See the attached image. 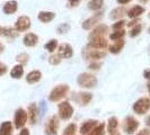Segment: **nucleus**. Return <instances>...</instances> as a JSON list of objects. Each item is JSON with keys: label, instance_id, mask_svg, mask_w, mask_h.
<instances>
[{"label": "nucleus", "instance_id": "f257e3e1", "mask_svg": "<svg viewBox=\"0 0 150 135\" xmlns=\"http://www.w3.org/2000/svg\"><path fill=\"white\" fill-rule=\"evenodd\" d=\"M77 82L83 88H94L97 84V79L96 77L91 73H80L77 78Z\"/></svg>", "mask_w": 150, "mask_h": 135}, {"label": "nucleus", "instance_id": "f03ea898", "mask_svg": "<svg viewBox=\"0 0 150 135\" xmlns=\"http://www.w3.org/2000/svg\"><path fill=\"white\" fill-rule=\"evenodd\" d=\"M69 90H70V88L67 84H59V86H57L55 88H53L51 90L49 99L51 101H59L60 99H62V98H64L67 96Z\"/></svg>", "mask_w": 150, "mask_h": 135}, {"label": "nucleus", "instance_id": "7ed1b4c3", "mask_svg": "<svg viewBox=\"0 0 150 135\" xmlns=\"http://www.w3.org/2000/svg\"><path fill=\"white\" fill-rule=\"evenodd\" d=\"M150 109V99L149 98H140L133 104V112L138 115H144Z\"/></svg>", "mask_w": 150, "mask_h": 135}, {"label": "nucleus", "instance_id": "20e7f679", "mask_svg": "<svg viewBox=\"0 0 150 135\" xmlns=\"http://www.w3.org/2000/svg\"><path fill=\"white\" fill-rule=\"evenodd\" d=\"M58 110H59V116L61 120H70L74 115V108L68 101H62L58 106Z\"/></svg>", "mask_w": 150, "mask_h": 135}, {"label": "nucleus", "instance_id": "39448f33", "mask_svg": "<svg viewBox=\"0 0 150 135\" xmlns=\"http://www.w3.org/2000/svg\"><path fill=\"white\" fill-rule=\"evenodd\" d=\"M139 127V122L132 116L125 117V120L122 124V128L127 134H133Z\"/></svg>", "mask_w": 150, "mask_h": 135}, {"label": "nucleus", "instance_id": "423d86ee", "mask_svg": "<svg viewBox=\"0 0 150 135\" xmlns=\"http://www.w3.org/2000/svg\"><path fill=\"white\" fill-rule=\"evenodd\" d=\"M60 126V120L57 116L50 117L46 125H45V133L46 135H58V129Z\"/></svg>", "mask_w": 150, "mask_h": 135}, {"label": "nucleus", "instance_id": "0eeeda50", "mask_svg": "<svg viewBox=\"0 0 150 135\" xmlns=\"http://www.w3.org/2000/svg\"><path fill=\"white\" fill-rule=\"evenodd\" d=\"M28 118V115L25 109L23 108H18L15 112V116H14V123H15V127L16 128H23L25 126L26 122Z\"/></svg>", "mask_w": 150, "mask_h": 135}, {"label": "nucleus", "instance_id": "6e6552de", "mask_svg": "<svg viewBox=\"0 0 150 135\" xmlns=\"http://www.w3.org/2000/svg\"><path fill=\"white\" fill-rule=\"evenodd\" d=\"M93 99V95L90 92H85V91H81V92H78L74 96V100L78 104L79 106H86L88 105Z\"/></svg>", "mask_w": 150, "mask_h": 135}, {"label": "nucleus", "instance_id": "1a4fd4ad", "mask_svg": "<svg viewBox=\"0 0 150 135\" xmlns=\"http://www.w3.org/2000/svg\"><path fill=\"white\" fill-rule=\"evenodd\" d=\"M30 27V19L27 16H21L15 22V30L19 32H25Z\"/></svg>", "mask_w": 150, "mask_h": 135}, {"label": "nucleus", "instance_id": "9d476101", "mask_svg": "<svg viewBox=\"0 0 150 135\" xmlns=\"http://www.w3.org/2000/svg\"><path fill=\"white\" fill-rule=\"evenodd\" d=\"M106 46H107V41H106L105 36L93 38V39H90L89 43H88V49H93V50L105 49Z\"/></svg>", "mask_w": 150, "mask_h": 135}, {"label": "nucleus", "instance_id": "9b49d317", "mask_svg": "<svg viewBox=\"0 0 150 135\" xmlns=\"http://www.w3.org/2000/svg\"><path fill=\"white\" fill-rule=\"evenodd\" d=\"M102 16H103V13L100 11V13H98L96 15L94 16V17H91V18H88V19H86L85 22H83V28L86 30H90V28H93L94 26H96L97 25V22L100 20V18H102Z\"/></svg>", "mask_w": 150, "mask_h": 135}, {"label": "nucleus", "instance_id": "f8f14e48", "mask_svg": "<svg viewBox=\"0 0 150 135\" xmlns=\"http://www.w3.org/2000/svg\"><path fill=\"white\" fill-rule=\"evenodd\" d=\"M107 30H108V27H107L106 25H98L97 27L94 28V30L89 34V41L93 39V38L105 36L106 33H107Z\"/></svg>", "mask_w": 150, "mask_h": 135}, {"label": "nucleus", "instance_id": "ddd939ff", "mask_svg": "<svg viewBox=\"0 0 150 135\" xmlns=\"http://www.w3.org/2000/svg\"><path fill=\"white\" fill-rule=\"evenodd\" d=\"M59 55L61 58H64V59L72 58V55H74L72 46L69 44H61L59 46Z\"/></svg>", "mask_w": 150, "mask_h": 135}, {"label": "nucleus", "instance_id": "4468645a", "mask_svg": "<svg viewBox=\"0 0 150 135\" xmlns=\"http://www.w3.org/2000/svg\"><path fill=\"white\" fill-rule=\"evenodd\" d=\"M97 124H98V122H97V120H86L83 125L80 126V134H81V135L88 134L90 131L95 127Z\"/></svg>", "mask_w": 150, "mask_h": 135}, {"label": "nucleus", "instance_id": "2eb2a0df", "mask_svg": "<svg viewBox=\"0 0 150 135\" xmlns=\"http://www.w3.org/2000/svg\"><path fill=\"white\" fill-rule=\"evenodd\" d=\"M23 42H24V44L26 45V46L33 47V46H35V45L38 43V35L34 34V33H28V34H26V35L24 36Z\"/></svg>", "mask_w": 150, "mask_h": 135}, {"label": "nucleus", "instance_id": "dca6fc26", "mask_svg": "<svg viewBox=\"0 0 150 135\" xmlns=\"http://www.w3.org/2000/svg\"><path fill=\"white\" fill-rule=\"evenodd\" d=\"M17 8H18V4H17V1L16 0H10V1H7L6 4H5V6H4V13L6 14V15H11V14H14L17 11Z\"/></svg>", "mask_w": 150, "mask_h": 135}, {"label": "nucleus", "instance_id": "f3484780", "mask_svg": "<svg viewBox=\"0 0 150 135\" xmlns=\"http://www.w3.org/2000/svg\"><path fill=\"white\" fill-rule=\"evenodd\" d=\"M27 115H28L30 124L34 125L36 123V120H38V106H36V104H30L28 106V112H27Z\"/></svg>", "mask_w": 150, "mask_h": 135}, {"label": "nucleus", "instance_id": "a211bd4d", "mask_svg": "<svg viewBox=\"0 0 150 135\" xmlns=\"http://www.w3.org/2000/svg\"><path fill=\"white\" fill-rule=\"evenodd\" d=\"M106 53L104 51H99V50H89L88 52H87V55H86V58H88V59H91V60H100V59H103V58H105Z\"/></svg>", "mask_w": 150, "mask_h": 135}, {"label": "nucleus", "instance_id": "6ab92c4d", "mask_svg": "<svg viewBox=\"0 0 150 135\" xmlns=\"http://www.w3.org/2000/svg\"><path fill=\"white\" fill-rule=\"evenodd\" d=\"M124 44H125V42H124L123 39L115 41L112 45H110V46H108V50H110V52L113 53V54H119V53L123 50Z\"/></svg>", "mask_w": 150, "mask_h": 135}, {"label": "nucleus", "instance_id": "aec40b11", "mask_svg": "<svg viewBox=\"0 0 150 135\" xmlns=\"http://www.w3.org/2000/svg\"><path fill=\"white\" fill-rule=\"evenodd\" d=\"M42 78V73L38 71V70H34V71H30V73L26 77V81L28 83H36L41 80Z\"/></svg>", "mask_w": 150, "mask_h": 135}, {"label": "nucleus", "instance_id": "412c9836", "mask_svg": "<svg viewBox=\"0 0 150 135\" xmlns=\"http://www.w3.org/2000/svg\"><path fill=\"white\" fill-rule=\"evenodd\" d=\"M144 7L142 6H134V7H132L130 10L128 11V16L130 18H132V19H134V18H138L139 16H141L144 13Z\"/></svg>", "mask_w": 150, "mask_h": 135}, {"label": "nucleus", "instance_id": "4be33fe9", "mask_svg": "<svg viewBox=\"0 0 150 135\" xmlns=\"http://www.w3.org/2000/svg\"><path fill=\"white\" fill-rule=\"evenodd\" d=\"M13 124L11 122H4L0 125V135H13Z\"/></svg>", "mask_w": 150, "mask_h": 135}, {"label": "nucleus", "instance_id": "5701e85b", "mask_svg": "<svg viewBox=\"0 0 150 135\" xmlns=\"http://www.w3.org/2000/svg\"><path fill=\"white\" fill-rule=\"evenodd\" d=\"M127 13H128V11H127V8L125 7L115 8V9H113L112 11H111L110 17H111L112 19H119V18H122Z\"/></svg>", "mask_w": 150, "mask_h": 135}, {"label": "nucleus", "instance_id": "b1692460", "mask_svg": "<svg viewBox=\"0 0 150 135\" xmlns=\"http://www.w3.org/2000/svg\"><path fill=\"white\" fill-rule=\"evenodd\" d=\"M54 17H55V14L52 11H41L38 14V19L42 22H51L52 19H54Z\"/></svg>", "mask_w": 150, "mask_h": 135}, {"label": "nucleus", "instance_id": "393cba45", "mask_svg": "<svg viewBox=\"0 0 150 135\" xmlns=\"http://www.w3.org/2000/svg\"><path fill=\"white\" fill-rule=\"evenodd\" d=\"M23 75H24V68H23L22 64L15 65V67L11 69V71H10V75L14 79H19V78L23 77Z\"/></svg>", "mask_w": 150, "mask_h": 135}, {"label": "nucleus", "instance_id": "a878e982", "mask_svg": "<svg viewBox=\"0 0 150 135\" xmlns=\"http://www.w3.org/2000/svg\"><path fill=\"white\" fill-rule=\"evenodd\" d=\"M119 126V122L116 117H111L107 122V131L110 134H113L114 132H116V128Z\"/></svg>", "mask_w": 150, "mask_h": 135}, {"label": "nucleus", "instance_id": "bb28decb", "mask_svg": "<svg viewBox=\"0 0 150 135\" xmlns=\"http://www.w3.org/2000/svg\"><path fill=\"white\" fill-rule=\"evenodd\" d=\"M104 132H105V124L100 123L93 128L88 133V135H104Z\"/></svg>", "mask_w": 150, "mask_h": 135}, {"label": "nucleus", "instance_id": "cd10ccee", "mask_svg": "<svg viewBox=\"0 0 150 135\" xmlns=\"http://www.w3.org/2000/svg\"><path fill=\"white\" fill-rule=\"evenodd\" d=\"M104 0H90L88 2V8L90 10H98L103 7Z\"/></svg>", "mask_w": 150, "mask_h": 135}, {"label": "nucleus", "instance_id": "c85d7f7f", "mask_svg": "<svg viewBox=\"0 0 150 135\" xmlns=\"http://www.w3.org/2000/svg\"><path fill=\"white\" fill-rule=\"evenodd\" d=\"M125 35V30H115L114 33H112L110 35V39L111 41H119V39H123Z\"/></svg>", "mask_w": 150, "mask_h": 135}, {"label": "nucleus", "instance_id": "c756f323", "mask_svg": "<svg viewBox=\"0 0 150 135\" xmlns=\"http://www.w3.org/2000/svg\"><path fill=\"white\" fill-rule=\"evenodd\" d=\"M2 34L7 37L10 38H15L18 36V32L15 30V28H10V27H7V28H2Z\"/></svg>", "mask_w": 150, "mask_h": 135}, {"label": "nucleus", "instance_id": "7c9ffc66", "mask_svg": "<svg viewBox=\"0 0 150 135\" xmlns=\"http://www.w3.org/2000/svg\"><path fill=\"white\" fill-rule=\"evenodd\" d=\"M57 47H58V41H57V39H51L50 42H47V43L45 44V49H46L49 52L55 51Z\"/></svg>", "mask_w": 150, "mask_h": 135}, {"label": "nucleus", "instance_id": "2f4dec72", "mask_svg": "<svg viewBox=\"0 0 150 135\" xmlns=\"http://www.w3.org/2000/svg\"><path fill=\"white\" fill-rule=\"evenodd\" d=\"M141 30H142V26H141L140 24H137V25H134V26L132 27V30L130 32V36H131V37L138 36V35L141 33Z\"/></svg>", "mask_w": 150, "mask_h": 135}, {"label": "nucleus", "instance_id": "473e14b6", "mask_svg": "<svg viewBox=\"0 0 150 135\" xmlns=\"http://www.w3.org/2000/svg\"><path fill=\"white\" fill-rule=\"evenodd\" d=\"M28 59H30V56H28L27 53H21V54H18L17 58H16V60L18 61L22 65L23 64H26V63L28 62Z\"/></svg>", "mask_w": 150, "mask_h": 135}, {"label": "nucleus", "instance_id": "72a5a7b5", "mask_svg": "<svg viewBox=\"0 0 150 135\" xmlns=\"http://www.w3.org/2000/svg\"><path fill=\"white\" fill-rule=\"evenodd\" d=\"M76 131H77V126L75 124H69L64 129L63 135H76Z\"/></svg>", "mask_w": 150, "mask_h": 135}, {"label": "nucleus", "instance_id": "f704fd0d", "mask_svg": "<svg viewBox=\"0 0 150 135\" xmlns=\"http://www.w3.org/2000/svg\"><path fill=\"white\" fill-rule=\"evenodd\" d=\"M49 62H50V64H52V65H57V64H59L61 62V56L59 54H53V55H51V56L49 58Z\"/></svg>", "mask_w": 150, "mask_h": 135}, {"label": "nucleus", "instance_id": "c9c22d12", "mask_svg": "<svg viewBox=\"0 0 150 135\" xmlns=\"http://www.w3.org/2000/svg\"><path fill=\"white\" fill-rule=\"evenodd\" d=\"M125 20H119V22H114L113 24V30H123V27H124V25H125Z\"/></svg>", "mask_w": 150, "mask_h": 135}, {"label": "nucleus", "instance_id": "e433bc0d", "mask_svg": "<svg viewBox=\"0 0 150 135\" xmlns=\"http://www.w3.org/2000/svg\"><path fill=\"white\" fill-rule=\"evenodd\" d=\"M70 28V26L68 25V24H62V25H60L59 27H58V33H66L68 30Z\"/></svg>", "mask_w": 150, "mask_h": 135}, {"label": "nucleus", "instance_id": "4c0bfd02", "mask_svg": "<svg viewBox=\"0 0 150 135\" xmlns=\"http://www.w3.org/2000/svg\"><path fill=\"white\" fill-rule=\"evenodd\" d=\"M100 67H102V62H93L89 64V69L91 70H99Z\"/></svg>", "mask_w": 150, "mask_h": 135}, {"label": "nucleus", "instance_id": "58836bf2", "mask_svg": "<svg viewBox=\"0 0 150 135\" xmlns=\"http://www.w3.org/2000/svg\"><path fill=\"white\" fill-rule=\"evenodd\" d=\"M6 72H7V65H6L5 63L0 62V77H1V75H4Z\"/></svg>", "mask_w": 150, "mask_h": 135}, {"label": "nucleus", "instance_id": "ea45409f", "mask_svg": "<svg viewBox=\"0 0 150 135\" xmlns=\"http://www.w3.org/2000/svg\"><path fill=\"white\" fill-rule=\"evenodd\" d=\"M137 135H150V129H147V128L141 129V131H140Z\"/></svg>", "mask_w": 150, "mask_h": 135}, {"label": "nucleus", "instance_id": "a19ab883", "mask_svg": "<svg viewBox=\"0 0 150 135\" xmlns=\"http://www.w3.org/2000/svg\"><path fill=\"white\" fill-rule=\"evenodd\" d=\"M139 20H138V19H137V18H134V19H133V20H132V22H129L128 24V26L129 27H132V26H134V25H137V24H139Z\"/></svg>", "mask_w": 150, "mask_h": 135}, {"label": "nucleus", "instance_id": "79ce46f5", "mask_svg": "<svg viewBox=\"0 0 150 135\" xmlns=\"http://www.w3.org/2000/svg\"><path fill=\"white\" fill-rule=\"evenodd\" d=\"M79 2H80V0H70V6H72V7L78 6Z\"/></svg>", "mask_w": 150, "mask_h": 135}, {"label": "nucleus", "instance_id": "37998d69", "mask_svg": "<svg viewBox=\"0 0 150 135\" xmlns=\"http://www.w3.org/2000/svg\"><path fill=\"white\" fill-rule=\"evenodd\" d=\"M19 135H30V131L27 128H23L22 131H21V133H19Z\"/></svg>", "mask_w": 150, "mask_h": 135}, {"label": "nucleus", "instance_id": "c03bdc74", "mask_svg": "<svg viewBox=\"0 0 150 135\" xmlns=\"http://www.w3.org/2000/svg\"><path fill=\"white\" fill-rule=\"evenodd\" d=\"M143 77H144L146 79L150 80V70H146V71L143 72Z\"/></svg>", "mask_w": 150, "mask_h": 135}, {"label": "nucleus", "instance_id": "a18cd8bd", "mask_svg": "<svg viewBox=\"0 0 150 135\" xmlns=\"http://www.w3.org/2000/svg\"><path fill=\"white\" fill-rule=\"evenodd\" d=\"M131 0H117V2L119 4H121V5H127V4H129Z\"/></svg>", "mask_w": 150, "mask_h": 135}, {"label": "nucleus", "instance_id": "49530a36", "mask_svg": "<svg viewBox=\"0 0 150 135\" xmlns=\"http://www.w3.org/2000/svg\"><path fill=\"white\" fill-rule=\"evenodd\" d=\"M146 124H147V126L150 127V116H148V117L146 118Z\"/></svg>", "mask_w": 150, "mask_h": 135}, {"label": "nucleus", "instance_id": "de8ad7c7", "mask_svg": "<svg viewBox=\"0 0 150 135\" xmlns=\"http://www.w3.org/2000/svg\"><path fill=\"white\" fill-rule=\"evenodd\" d=\"M4 50H5V47H4V45L0 43V54L4 52Z\"/></svg>", "mask_w": 150, "mask_h": 135}, {"label": "nucleus", "instance_id": "09e8293b", "mask_svg": "<svg viewBox=\"0 0 150 135\" xmlns=\"http://www.w3.org/2000/svg\"><path fill=\"white\" fill-rule=\"evenodd\" d=\"M147 88H148V91H149V94H150V82L147 84Z\"/></svg>", "mask_w": 150, "mask_h": 135}, {"label": "nucleus", "instance_id": "8fccbe9b", "mask_svg": "<svg viewBox=\"0 0 150 135\" xmlns=\"http://www.w3.org/2000/svg\"><path fill=\"white\" fill-rule=\"evenodd\" d=\"M140 1H141V2H143V4H146V2H148L149 0H140Z\"/></svg>", "mask_w": 150, "mask_h": 135}, {"label": "nucleus", "instance_id": "3c124183", "mask_svg": "<svg viewBox=\"0 0 150 135\" xmlns=\"http://www.w3.org/2000/svg\"><path fill=\"white\" fill-rule=\"evenodd\" d=\"M111 135H120V133H117V132H114L113 134H111Z\"/></svg>", "mask_w": 150, "mask_h": 135}, {"label": "nucleus", "instance_id": "603ef678", "mask_svg": "<svg viewBox=\"0 0 150 135\" xmlns=\"http://www.w3.org/2000/svg\"><path fill=\"white\" fill-rule=\"evenodd\" d=\"M0 35H2V27L0 26Z\"/></svg>", "mask_w": 150, "mask_h": 135}, {"label": "nucleus", "instance_id": "864d4df0", "mask_svg": "<svg viewBox=\"0 0 150 135\" xmlns=\"http://www.w3.org/2000/svg\"><path fill=\"white\" fill-rule=\"evenodd\" d=\"M148 33H149V34H150V27H149V30H148Z\"/></svg>", "mask_w": 150, "mask_h": 135}, {"label": "nucleus", "instance_id": "5fc2aeb1", "mask_svg": "<svg viewBox=\"0 0 150 135\" xmlns=\"http://www.w3.org/2000/svg\"><path fill=\"white\" fill-rule=\"evenodd\" d=\"M149 18H150V14H149Z\"/></svg>", "mask_w": 150, "mask_h": 135}]
</instances>
